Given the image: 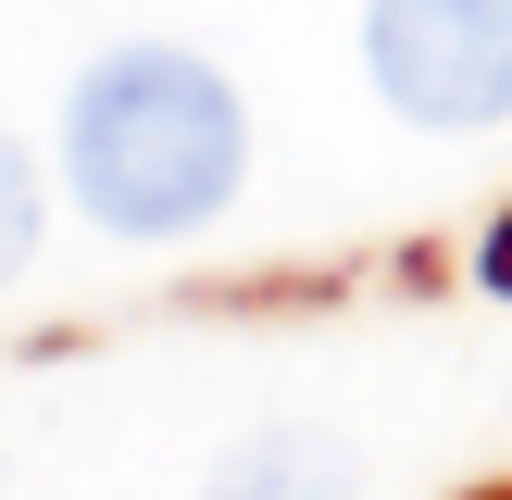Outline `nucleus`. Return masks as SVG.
Masks as SVG:
<instances>
[{"mask_svg": "<svg viewBox=\"0 0 512 500\" xmlns=\"http://www.w3.org/2000/svg\"><path fill=\"white\" fill-rule=\"evenodd\" d=\"M63 163L75 200L125 238H188V225L225 213L238 188V100H225L213 63L188 50H113V63L75 88L63 113Z\"/></svg>", "mask_w": 512, "mask_h": 500, "instance_id": "f257e3e1", "label": "nucleus"}, {"mask_svg": "<svg viewBox=\"0 0 512 500\" xmlns=\"http://www.w3.org/2000/svg\"><path fill=\"white\" fill-rule=\"evenodd\" d=\"M363 63L413 125H500L512 113V0H375Z\"/></svg>", "mask_w": 512, "mask_h": 500, "instance_id": "f03ea898", "label": "nucleus"}, {"mask_svg": "<svg viewBox=\"0 0 512 500\" xmlns=\"http://www.w3.org/2000/svg\"><path fill=\"white\" fill-rule=\"evenodd\" d=\"M213 500H350V463H338L325 438H263V450L225 463Z\"/></svg>", "mask_w": 512, "mask_h": 500, "instance_id": "7ed1b4c3", "label": "nucleus"}, {"mask_svg": "<svg viewBox=\"0 0 512 500\" xmlns=\"http://www.w3.org/2000/svg\"><path fill=\"white\" fill-rule=\"evenodd\" d=\"M25 250H38V175H25V150L0 138V275H13Z\"/></svg>", "mask_w": 512, "mask_h": 500, "instance_id": "20e7f679", "label": "nucleus"}, {"mask_svg": "<svg viewBox=\"0 0 512 500\" xmlns=\"http://www.w3.org/2000/svg\"><path fill=\"white\" fill-rule=\"evenodd\" d=\"M488 275H500V288H512V213H500V238H488Z\"/></svg>", "mask_w": 512, "mask_h": 500, "instance_id": "39448f33", "label": "nucleus"}]
</instances>
